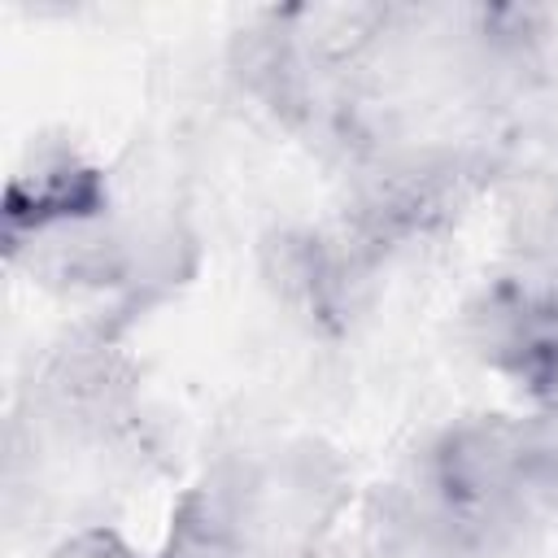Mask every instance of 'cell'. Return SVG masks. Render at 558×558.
I'll return each mask as SVG.
<instances>
[{"label":"cell","instance_id":"cell-1","mask_svg":"<svg viewBox=\"0 0 558 558\" xmlns=\"http://www.w3.org/2000/svg\"><path fill=\"white\" fill-rule=\"evenodd\" d=\"M440 480L458 501H488L523 480V440L506 427H462L440 453Z\"/></svg>","mask_w":558,"mask_h":558},{"label":"cell","instance_id":"cell-2","mask_svg":"<svg viewBox=\"0 0 558 558\" xmlns=\"http://www.w3.org/2000/svg\"><path fill=\"white\" fill-rule=\"evenodd\" d=\"M57 558H126V549H122L118 536H109V532H87V536H78L74 545H65Z\"/></svg>","mask_w":558,"mask_h":558}]
</instances>
